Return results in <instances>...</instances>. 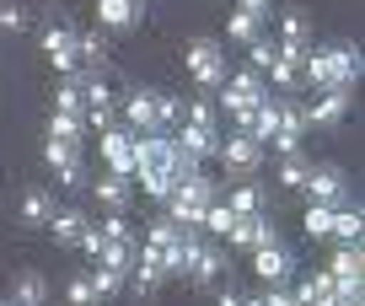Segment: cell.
Instances as JSON below:
<instances>
[{
  "mask_svg": "<svg viewBox=\"0 0 365 306\" xmlns=\"http://www.w3.org/2000/svg\"><path fill=\"white\" fill-rule=\"evenodd\" d=\"M135 172H140V188L150 199H167L178 188V146H172V135L135 140Z\"/></svg>",
  "mask_w": 365,
  "mask_h": 306,
  "instance_id": "1",
  "label": "cell"
},
{
  "mask_svg": "<svg viewBox=\"0 0 365 306\" xmlns=\"http://www.w3.org/2000/svg\"><path fill=\"white\" fill-rule=\"evenodd\" d=\"M360 70H365V59H360V49H349V44H339V49H312V54L301 59V81H312L317 91H339V86L354 91Z\"/></svg>",
  "mask_w": 365,
  "mask_h": 306,
  "instance_id": "2",
  "label": "cell"
},
{
  "mask_svg": "<svg viewBox=\"0 0 365 306\" xmlns=\"http://www.w3.org/2000/svg\"><path fill=\"white\" fill-rule=\"evenodd\" d=\"M220 193H215V178H205V172H199V178H182L178 188L167 193V220L178 231H199L205 226V210L210 204H215Z\"/></svg>",
  "mask_w": 365,
  "mask_h": 306,
  "instance_id": "3",
  "label": "cell"
},
{
  "mask_svg": "<svg viewBox=\"0 0 365 306\" xmlns=\"http://www.w3.org/2000/svg\"><path fill=\"white\" fill-rule=\"evenodd\" d=\"M182 65H188V76L199 81V86L210 91V97H215L220 86H226V49H220V38H194V44L182 49Z\"/></svg>",
  "mask_w": 365,
  "mask_h": 306,
  "instance_id": "4",
  "label": "cell"
},
{
  "mask_svg": "<svg viewBox=\"0 0 365 306\" xmlns=\"http://www.w3.org/2000/svg\"><path fill=\"white\" fill-rule=\"evenodd\" d=\"M263 97H269V81H263L258 70H237V76H226V86L215 91V102H226L231 113H247Z\"/></svg>",
  "mask_w": 365,
  "mask_h": 306,
  "instance_id": "5",
  "label": "cell"
},
{
  "mask_svg": "<svg viewBox=\"0 0 365 306\" xmlns=\"http://www.w3.org/2000/svg\"><path fill=\"white\" fill-rule=\"evenodd\" d=\"M215 161L231 172V178H258L263 146H258V140H247V135H226V140H220V151H215Z\"/></svg>",
  "mask_w": 365,
  "mask_h": 306,
  "instance_id": "6",
  "label": "cell"
},
{
  "mask_svg": "<svg viewBox=\"0 0 365 306\" xmlns=\"http://www.w3.org/2000/svg\"><path fill=\"white\" fill-rule=\"evenodd\" d=\"M307 193H312V204L344 210V204H349V178H344V167L322 161V167H312V172H307Z\"/></svg>",
  "mask_w": 365,
  "mask_h": 306,
  "instance_id": "7",
  "label": "cell"
},
{
  "mask_svg": "<svg viewBox=\"0 0 365 306\" xmlns=\"http://www.w3.org/2000/svg\"><path fill=\"white\" fill-rule=\"evenodd\" d=\"M43 54H48V65H54L59 76H76V70H81V44H76V27L48 22V27H43Z\"/></svg>",
  "mask_w": 365,
  "mask_h": 306,
  "instance_id": "8",
  "label": "cell"
},
{
  "mask_svg": "<svg viewBox=\"0 0 365 306\" xmlns=\"http://www.w3.org/2000/svg\"><path fill=\"white\" fill-rule=\"evenodd\" d=\"M349 108H354V91L349 86H339V91H322L317 102H301V113H307V129H339L344 118H349Z\"/></svg>",
  "mask_w": 365,
  "mask_h": 306,
  "instance_id": "9",
  "label": "cell"
},
{
  "mask_svg": "<svg viewBox=\"0 0 365 306\" xmlns=\"http://www.w3.org/2000/svg\"><path fill=\"white\" fill-rule=\"evenodd\" d=\"M81 118H86V124L97 129V135L118 124V102H113V86H108L103 76H91V70H86V113H81Z\"/></svg>",
  "mask_w": 365,
  "mask_h": 306,
  "instance_id": "10",
  "label": "cell"
},
{
  "mask_svg": "<svg viewBox=\"0 0 365 306\" xmlns=\"http://www.w3.org/2000/svg\"><path fill=\"white\" fill-rule=\"evenodd\" d=\"M182 274H188V285H199V290H215V285H226V253L210 248V242H199Z\"/></svg>",
  "mask_w": 365,
  "mask_h": 306,
  "instance_id": "11",
  "label": "cell"
},
{
  "mask_svg": "<svg viewBox=\"0 0 365 306\" xmlns=\"http://www.w3.org/2000/svg\"><path fill=\"white\" fill-rule=\"evenodd\" d=\"M156 97H161V91H145V86H140V91H129V97H124V118H129V135H161V113H156Z\"/></svg>",
  "mask_w": 365,
  "mask_h": 306,
  "instance_id": "12",
  "label": "cell"
},
{
  "mask_svg": "<svg viewBox=\"0 0 365 306\" xmlns=\"http://www.w3.org/2000/svg\"><path fill=\"white\" fill-rule=\"evenodd\" d=\"M226 242H231V248H242V253H258V248H269V242H279V226H274V220H269V210H263V215L237 220Z\"/></svg>",
  "mask_w": 365,
  "mask_h": 306,
  "instance_id": "13",
  "label": "cell"
},
{
  "mask_svg": "<svg viewBox=\"0 0 365 306\" xmlns=\"http://www.w3.org/2000/svg\"><path fill=\"white\" fill-rule=\"evenodd\" d=\"M301 135H307V113H301L296 97H279V135L269 140L279 156H290V151H301Z\"/></svg>",
  "mask_w": 365,
  "mask_h": 306,
  "instance_id": "14",
  "label": "cell"
},
{
  "mask_svg": "<svg viewBox=\"0 0 365 306\" xmlns=\"http://www.w3.org/2000/svg\"><path fill=\"white\" fill-rule=\"evenodd\" d=\"M103 161H108V172H118V178H129L135 172V135L129 129H103Z\"/></svg>",
  "mask_w": 365,
  "mask_h": 306,
  "instance_id": "15",
  "label": "cell"
},
{
  "mask_svg": "<svg viewBox=\"0 0 365 306\" xmlns=\"http://www.w3.org/2000/svg\"><path fill=\"white\" fill-rule=\"evenodd\" d=\"M91 193H97V204H103L108 215H129V204H135V183L118 178V172L97 178V183H91Z\"/></svg>",
  "mask_w": 365,
  "mask_h": 306,
  "instance_id": "16",
  "label": "cell"
},
{
  "mask_svg": "<svg viewBox=\"0 0 365 306\" xmlns=\"http://www.w3.org/2000/svg\"><path fill=\"white\" fill-rule=\"evenodd\" d=\"M290 269H296V258H290L279 242H269V248L252 253V274H258L263 285H285V280H290Z\"/></svg>",
  "mask_w": 365,
  "mask_h": 306,
  "instance_id": "17",
  "label": "cell"
},
{
  "mask_svg": "<svg viewBox=\"0 0 365 306\" xmlns=\"http://www.w3.org/2000/svg\"><path fill=\"white\" fill-rule=\"evenodd\" d=\"M328 274H333V285L339 290H360V280H365V253L360 248H339L328 258Z\"/></svg>",
  "mask_w": 365,
  "mask_h": 306,
  "instance_id": "18",
  "label": "cell"
},
{
  "mask_svg": "<svg viewBox=\"0 0 365 306\" xmlns=\"http://www.w3.org/2000/svg\"><path fill=\"white\" fill-rule=\"evenodd\" d=\"M172 146L182 151V156H194V161H210L220 151V129H199V124H182V135L172 140Z\"/></svg>",
  "mask_w": 365,
  "mask_h": 306,
  "instance_id": "19",
  "label": "cell"
},
{
  "mask_svg": "<svg viewBox=\"0 0 365 306\" xmlns=\"http://www.w3.org/2000/svg\"><path fill=\"white\" fill-rule=\"evenodd\" d=\"M279 54H296V59L312 54V27L301 11H285V22H279Z\"/></svg>",
  "mask_w": 365,
  "mask_h": 306,
  "instance_id": "20",
  "label": "cell"
},
{
  "mask_svg": "<svg viewBox=\"0 0 365 306\" xmlns=\"http://www.w3.org/2000/svg\"><path fill=\"white\" fill-rule=\"evenodd\" d=\"M140 16H145V6H140V0H97V22L113 27V33L140 27Z\"/></svg>",
  "mask_w": 365,
  "mask_h": 306,
  "instance_id": "21",
  "label": "cell"
},
{
  "mask_svg": "<svg viewBox=\"0 0 365 306\" xmlns=\"http://www.w3.org/2000/svg\"><path fill=\"white\" fill-rule=\"evenodd\" d=\"M247 140H258V146H269L274 135H279V97H263L258 108H252V118H247V129H242Z\"/></svg>",
  "mask_w": 365,
  "mask_h": 306,
  "instance_id": "22",
  "label": "cell"
},
{
  "mask_svg": "<svg viewBox=\"0 0 365 306\" xmlns=\"http://www.w3.org/2000/svg\"><path fill=\"white\" fill-rule=\"evenodd\" d=\"M11 306H48V280L38 269H22L11 280Z\"/></svg>",
  "mask_w": 365,
  "mask_h": 306,
  "instance_id": "23",
  "label": "cell"
},
{
  "mask_svg": "<svg viewBox=\"0 0 365 306\" xmlns=\"http://www.w3.org/2000/svg\"><path fill=\"white\" fill-rule=\"evenodd\" d=\"M296 301H301V306H333V301H339V285H333V274H328V269L307 274V280H301V290H296Z\"/></svg>",
  "mask_w": 365,
  "mask_h": 306,
  "instance_id": "24",
  "label": "cell"
},
{
  "mask_svg": "<svg viewBox=\"0 0 365 306\" xmlns=\"http://www.w3.org/2000/svg\"><path fill=\"white\" fill-rule=\"evenodd\" d=\"M54 113H86V70H76V76H65L59 81V91H54Z\"/></svg>",
  "mask_w": 365,
  "mask_h": 306,
  "instance_id": "25",
  "label": "cell"
},
{
  "mask_svg": "<svg viewBox=\"0 0 365 306\" xmlns=\"http://www.w3.org/2000/svg\"><path fill=\"white\" fill-rule=\"evenodd\" d=\"M91 220L81 215V210H54V220H48V231H54L59 248H81V237H86Z\"/></svg>",
  "mask_w": 365,
  "mask_h": 306,
  "instance_id": "26",
  "label": "cell"
},
{
  "mask_svg": "<svg viewBox=\"0 0 365 306\" xmlns=\"http://www.w3.org/2000/svg\"><path fill=\"white\" fill-rule=\"evenodd\" d=\"M226 210H231L237 220H247V215H263L269 204H263V188H258V183H237V188H231V199H226Z\"/></svg>",
  "mask_w": 365,
  "mask_h": 306,
  "instance_id": "27",
  "label": "cell"
},
{
  "mask_svg": "<svg viewBox=\"0 0 365 306\" xmlns=\"http://www.w3.org/2000/svg\"><path fill=\"white\" fill-rule=\"evenodd\" d=\"M54 220V193L48 188H27L22 193V226H48Z\"/></svg>",
  "mask_w": 365,
  "mask_h": 306,
  "instance_id": "28",
  "label": "cell"
},
{
  "mask_svg": "<svg viewBox=\"0 0 365 306\" xmlns=\"http://www.w3.org/2000/svg\"><path fill=\"white\" fill-rule=\"evenodd\" d=\"M360 231H365V215H360V210H349V204H344V210H333V242H339V248H360Z\"/></svg>",
  "mask_w": 365,
  "mask_h": 306,
  "instance_id": "29",
  "label": "cell"
},
{
  "mask_svg": "<svg viewBox=\"0 0 365 306\" xmlns=\"http://www.w3.org/2000/svg\"><path fill=\"white\" fill-rule=\"evenodd\" d=\"M263 81H274V86L290 97V91L301 86V59H296V54H274V65L263 70Z\"/></svg>",
  "mask_w": 365,
  "mask_h": 306,
  "instance_id": "30",
  "label": "cell"
},
{
  "mask_svg": "<svg viewBox=\"0 0 365 306\" xmlns=\"http://www.w3.org/2000/svg\"><path fill=\"white\" fill-rule=\"evenodd\" d=\"M76 44H81V65H86L91 76H103V65H108V38H103V33H76Z\"/></svg>",
  "mask_w": 365,
  "mask_h": 306,
  "instance_id": "31",
  "label": "cell"
},
{
  "mask_svg": "<svg viewBox=\"0 0 365 306\" xmlns=\"http://www.w3.org/2000/svg\"><path fill=\"white\" fill-rule=\"evenodd\" d=\"M124 285H129V290H135V295H156L161 285H167V274H161V269H150V263H140V258H135V269L124 274Z\"/></svg>",
  "mask_w": 365,
  "mask_h": 306,
  "instance_id": "32",
  "label": "cell"
},
{
  "mask_svg": "<svg viewBox=\"0 0 365 306\" xmlns=\"http://www.w3.org/2000/svg\"><path fill=\"white\" fill-rule=\"evenodd\" d=\"M307 172H312L307 151H290V156H279V188H307Z\"/></svg>",
  "mask_w": 365,
  "mask_h": 306,
  "instance_id": "33",
  "label": "cell"
},
{
  "mask_svg": "<svg viewBox=\"0 0 365 306\" xmlns=\"http://www.w3.org/2000/svg\"><path fill=\"white\" fill-rule=\"evenodd\" d=\"M188 124H199V129H220V102L210 97V91L188 102Z\"/></svg>",
  "mask_w": 365,
  "mask_h": 306,
  "instance_id": "34",
  "label": "cell"
},
{
  "mask_svg": "<svg viewBox=\"0 0 365 306\" xmlns=\"http://www.w3.org/2000/svg\"><path fill=\"white\" fill-rule=\"evenodd\" d=\"M301 231H307L312 242L333 237V210H328V204H307V220H301Z\"/></svg>",
  "mask_w": 365,
  "mask_h": 306,
  "instance_id": "35",
  "label": "cell"
},
{
  "mask_svg": "<svg viewBox=\"0 0 365 306\" xmlns=\"http://www.w3.org/2000/svg\"><path fill=\"white\" fill-rule=\"evenodd\" d=\"M226 38H231V44H252V38H263V22H258V16H247V11H237L226 22Z\"/></svg>",
  "mask_w": 365,
  "mask_h": 306,
  "instance_id": "36",
  "label": "cell"
},
{
  "mask_svg": "<svg viewBox=\"0 0 365 306\" xmlns=\"http://www.w3.org/2000/svg\"><path fill=\"white\" fill-rule=\"evenodd\" d=\"M81 135H86V118H76V113L48 118V140H81Z\"/></svg>",
  "mask_w": 365,
  "mask_h": 306,
  "instance_id": "37",
  "label": "cell"
},
{
  "mask_svg": "<svg viewBox=\"0 0 365 306\" xmlns=\"http://www.w3.org/2000/svg\"><path fill=\"white\" fill-rule=\"evenodd\" d=\"M274 54H279L274 38H252V44H247V70H258V76H263V70L274 65Z\"/></svg>",
  "mask_w": 365,
  "mask_h": 306,
  "instance_id": "38",
  "label": "cell"
},
{
  "mask_svg": "<svg viewBox=\"0 0 365 306\" xmlns=\"http://www.w3.org/2000/svg\"><path fill=\"white\" fill-rule=\"evenodd\" d=\"M86 280H91V290H97V301H113V295L124 290V274L103 269V263H97V274H86Z\"/></svg>",
  "mask_w": 365,
  "mask_h": 306,
  "instance_id": "39",
  "label": "cell"
},
{
  "mask_svg": "<svg viewBox=\"0 0 365 306\" xmlns=\"http://www.w3.org/2000/svg\"><path fill=\"white\" fill-rule=\"evenodd\" d=\"M231 226H237V215H231V210H226V204H210V210H205V231H215V237H231Z\"/></svg>",
  "mask_w": 365,
  "mask_h": 306,
  "instance_id": "40",
  "label": "cell"
},
{
  "mask_svg": "<svg viewBox=\"0 0 365 306\" xmlns=\"http://www.w3.org/2000/svg\"><path fill=\"white\" fill-rule=\"evenodd\" d=\"M65 301H70V306H97V290H91V280H86V274H70Z\"/></svg>",
  "mask_w": 365,
  "mask_h": 306,
  "instance_id": "41",
  "label": "cell"
},
{
  "mask_svg": "<svg viewBox=\"0 0 365 306\" xmlns=\"http://www.w3.org/2000/svg\"><path fill=\"white\" fill-rule=\"evenodd\" d=\"M0 33H27V6L6 0V6H0Z\"/></svg>",
  "mask_w": 365,
  "mask_h": 306,
  "instance_id": "42",
  "label": "cell"
},
{
  "mask_svg": "<svg viewBox=\"0 0 365 306\" xmlns=\"http://www.w3.org/2000/svg\"><path fill=\"white\" fill-rule=\"evenodd\" d=\"M156 113H161V135H167V129L182 124V102L178 97H156Z\"/></svg>",
  "mask_w": 365,
  "mask_h": 306,
  "instance_id": "43",
  "label": "cell"
},
{
  "mask_svg": "<svg viewBox=\"0 0 365 306\" xmlns=\"http://www.w3.org/2000/svg\"><path fill=\"white\" fill-rule=\"evenodd\" d=\"M97 237H103V242H113V237H135V231H129V220H124V215H108L103 226H97Z\"/></svg>",
  "mask_w": 365,
  "mask_h": 306,
  "instance_id": "44",
  "label": "cell"
},
{
  "mask_svg": "<svg viewBox=\"0 0 365 306\" xmlns=\"http://www.w3.org/2000/svg\"><path fill=\"white\" fill-rule=\"evenodd\" d=\"M215 306H242V290H237V285H215Z\"/></svg>",
  "mask_w": 365,
  "mask_h": 306,
  "instance_id": "45",
  "label": "cell"
},
{
  "mask_svg": "<svg viewBox=\"0 0 365 306\" xmlns=\"http://www.w3.org/2000/svg\"><path fill=\"white\" fill-rule=\"evenodd\" d=\"M242 11H247V16H258V22H263V16L274 11V0H242Z\"/></svg>",
  "mask_w": 365,
  "mask_h": 306,
  "instance_id": "46",
  "label": "cell"
},
{
  "mask_svg": "<svg viewBox=\"0 0 365 306\" xmlns=\"http://www.w3.org/2000/svg\"><path fill=\"white\" fill-rule=\"evenodd\" d=\"M263 306H301V301L290 290H269V295H263Z\"/></svg>",
  "mask_w": 365,
  "mask_h": 306,
  "instance_id": "47",
  "label": "cell"
},
{
  "mask_svg": "<svg viewBox=\"0 0 365 306\" xmlns=\"http://www.w3.org/2000/svg\"><path fill=\"white\" fill-rule=\"evenodd\" d=\"M81 248H86L91 258H97V248H103V237H97V226H86V237H81Z\"/></svg>",
  "mask_w": 365,
  "mask_h": 306,
  "instance_id": "48",
  "label": "cell"
},
{
  "mask_svg": "<svg viewBox=\"0 0 365 306\" xmlns=\"http://www.w3.org/2000/svg\"><path fill=\"white\" fill-rule=\"evenodd\" d=\"M242 306H263V295H242Z\"/></svg>",
  "mask_w": 365,
  "mask_h": 306,
  "instance_id": "49",
  "label": "cell"
},
{
  "mask_svg": "<svg viewBox=\"0 0 365 306\" xmlns=\"http://www.w3.org/2000/svg\"><path fill=\"white\" fill-rule=\"evenodd\" d=\"M0 306H11V301H0Z\"/></svg>",
  "mask_w": 365,
  "mask_h": 306,
  "instance_id": "50",
  "label": "cell"
}]
</instances>
